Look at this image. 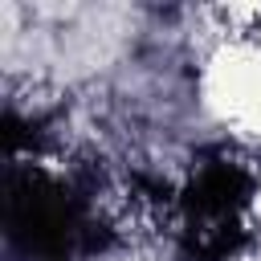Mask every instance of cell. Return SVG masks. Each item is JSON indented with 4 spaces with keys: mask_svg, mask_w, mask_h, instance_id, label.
Segmentation results:
<instances>
[{
    "mask_svg": "<svg viewBox=\"0 0 261 261\" xmlns=\"http://www.w3.org/2000/svg\"><path fill=\"white\" fill-rule=\"evenodd\" d=\"M249 224L257 228V241H261V171H257V188L249 196Z\"/></svg>",
    "mask_w": 261,
    "mask_h": 261,
    "instance_id": "1",
    "label": "cell"
}]
</instances>
